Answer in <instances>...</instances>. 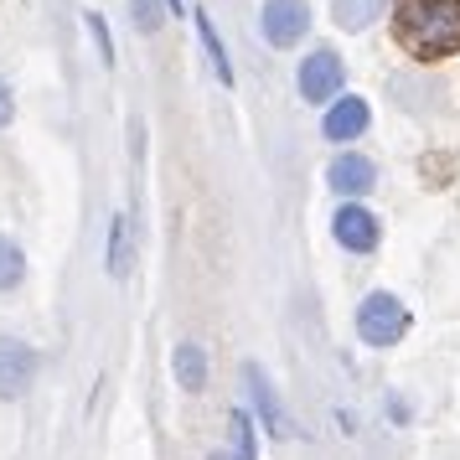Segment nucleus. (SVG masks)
Masks as SVG:
<instances>
[{"instance_id": "f257e3e1", "label": "nucleus", "mask_w": 460, "mask_h": 460, "mask_svg": "<svg viewBox=\"0 0 460 460\" xmlns=\"http://www.w3.org/2000/svg\"><path fill=\"white\" fill-rule=\"evenodd\" d=\"M394 31L414 58H450L460 52V0H398Z\"/></svg>"}, {"instance_id": "f03ea898", "label": "nucleus", "mask_w": 460, "mask_h": 460, "mask_svg": "<svg viewBox=\"0 0 460 460\" xmlns=\"http://www.w3.org/2000/svg\"><path fill=\"white\" fill-rule=\"evenodd\" d=\"M403 332H409V311L398 305L394 295H367L362 300V311H357V336L367 341V347H394V341H403Z\"/></svg>"}, {"instance_id": "7ed1b4c3", "label": "nucleus", "mask_w": 460, "mask_h": 460, "mask_svg": "<svg viewBox=\"0 0 460 460\" xmlns=\"http://www.w3.org/2000/svg\"><path fill=\"white\" fill-rule=\"evenodd\" d=\"M341 78H347V67H341V58L326 52V47L300 63V93H305L311 104H332L336 88H341Z\"/></svg>"}, {"instance_id": "20e7f679", "label": "nucleus", "mask_w": 460, "mask_h": 460, "mask_svg": "<svg viewBox=\"0 0 460 460\" xmlns=\"http://www.w3.org/2000/svg\"><path fill=\"white\" fill-rule=\"evenodd\" d=\"M305 31H311L305 0H270V5H264V37H270L274 47H295Z\"/></svg>"}, {"instance_id": "39448f33", "label": "nucleus", "mask_w": 460, "mask_h": 460, "mask_svg": "<svg viewBox=\"0 0 460 460\" xmlns=\"http://www.w3.org/2000/svg\"><path fill=\"white\" fill-rule=\"evenodd\" d=\"M31 377H37V352L26 341L0 336V398H22Z\"/></svg>"}, {"instance_id": "423d86ee", "label": "nucleus", "mask_w": 460, "mask_h": 460, "mask_svg": "<svg viewBox=\"0 0 460 460\" xmlns=\"http://www.w3.org/2000/svg\"><path fill=\"white\" fill-rule=\"evenodd\" d=\"M332 233H336V243L341 249H352V253H373L377 249V217L367 208H336L332 217Z\"/></svg>"}, {"instance_id": "0eeeda50", "label": "nucleus", "mask_w": 460, "mask_h": 460, "mask_svg": "<svg viewBox=\"0 0 460 460\" xmlns=\"http://www.w3.org/2000/svg\"><path fill=\"white\" fill-rule=\"evenodd\" d=\"M362 129H367V104L362 99H336L326 109V135L332 140H357Z\"/></svg>"}, {"instance_id": "6e6552de", "label": "nucleus", "mask_w": 460, "mask_h": 460, "mask_svg": "<svg viewBox=\"0 0 460 460\" xmlns=\"http://www.w3.org/2000/svg\"><path fill=\"white\" fill-rule=\"evenodd\" d=\"M373 181H377V171H373V161H362V155H341L332 166V187L341 191V197H362Z\"/></svg>"}, {"instance_id": "1a4fd4ad", "label": "nucleus", "mask_w": 460, "mask_h": 460, "mask_svg": "<svg viewBox=\"0 0 460 460\" xmlns=\"http://www.w3.org/2000/svg\"><path fill=\"white\" fill-rule=\"evenodd\" d=\"M249 388H253V403H259V419L270 424V435H290V424H285V409H279V398H274L270 377L259 373V367H249Z\"/></svg>"}, {"instance_id": "9d476101", "label": "nucleus", "mask_w": 460, "mask_h": 460, "mask_svg": "<svg viewBox=\"0 0 460 460\" xmlns=\"http://www.w3.org/2000/svg\"><path fill=\"white\" fill-rule=\"evenodd\" d=\"M176 377H181L187 394H197V388L208 383V357H202L197 341H181V347H176Z\"/></svg>"}, {"instance_id": "9b49d317", "label": "nucleus", "mask_w": 460, "mask_h": 460, "mask_svg": "<svg viewBox=\"0 0 460 460\" xmlns=\"http://www.w3.org/2000/svg\"><path fill=\"white\" fill-rule=\"evenodd\" d=\"M383 11V0H332V16L347 31H362V26H373V16Z\"/></svg>"}, {"instance_id": "f8f14e48", "label": "nucleus", "mask_w": 460, "mask_h": 460, "mask_svg": "<svg viewBox=\"0 0 460 460\" xmlns=\"http://www.w3.org/2000/svg\"><path fill=\"white\" fill-rule=\"evenodd\" d=\"M129 270V217H114L109 228V274H125Z\"/></svg>"}, {"instance_id": "ddd939ff", "label": "nucleus", "mask_w": 460, "mask_h": 460, "mask_svg": "<svg viewBox=\"0 0 460 460\" xmlns=\"http://www.w3.org/2000/svg\"><path fill=\"white\" fill-rule=\"evenodd\" d=\"M228 435H233V460H259L253 456V424L243 409H233L228 414Z\"/></svg>"}, {"instance_id": "4468645a", "label": "nucleus", "mask_w": 460, "mask_h": 460, "mask_svg": "<svg viewBox=\"0 0 460 460\" xmlns=\"http://www.w3.org/2000/svg\"><path fill=\"white\" fill-rule=\"evenodd\" d=\"M22 274H26L22 249H16L11 238H0V290H16V285H22Z\"/></svg>"}, {"instance_id": "2eb2a0df", "label": "nucleus", "mask_w": 460, "mask_h": 460, "mask_svg": "<svg viewBox=\"0 0 460 460\" xmlns=\"http://www.w3.org/2000/svg\"><path fill=\"white\" fill-rule=\"evenodd\" d=\"M197 31H202V47H208V58H212V67H217V78L223 84H233V67H228V52H223V42H217V31H212V22L197 11Z\"/></svg>"}, {"instance_id": "dca6fc26", "label": "nucleus", "mask_w": 460, "mask_h": 460, "mask_svg": "<svg viewBox=\"0 0 460 460\" xmlns=\"http://www.w3.org/2000/svg\"><path fill=\"white\" fill-rule=\"evenodd\" d=\"M135 26L140 31H155L161 26V0H135Z\"/></svg>"}, {"instance_id": "f3484780", "label": "nucleus", "mask_w": 460, "mask_h": 460, "mask_svg": "<svg viewBox=\"0 0 460 460\" xmlns=\"http://www.w3.org/2000/svg\"><path fill=\"white\" fill-rule=\"evenodd\" d=\"M88 31L99 37V52H104V63H114V42H109V26H104V16H93V11H88Z\"/></svg>"}, {"instance_id": "a211bd4d", "label": "nucleus", "mask_w": 460, "mask_h": 460, "mask_svg": "<svg viewBox=\"0 0 460 460\" xmlns=\"http://www.w3.org/2000/svg\"><path fill=\"white\" fill-rule=\"evenodd\" d=\"M11 114H16V99H11V88L0 84V129L11 125Z\"/></svg>"}, {"instance_id": "6ab92c4d", "label": "nucleus", "mask_w": 460, "mask_h": 460, "mask_svg": "<svg viewBox=\"0 0 460 460\" xmlns=\"http://www.w3.org/2000/svg\"><path fill=\"white\" fill-rule=\"evenodd\" d=\"M212 460H233V456H223V450H212Z\"/></svg>"}, {"instance_id": "aec40b11", "label": "nucleus", "mask_w": 460, "mask_h": 460, "mask_svg": "<svg viewBox=\"0 0 460 460\" xmlns=\"http://www.w3.org/2000/svg\"><path fill=\"white\" fill-rule=\"evenodd\" d=\"M171 11H181V0H171Z\"/></svg>"}]
</instances>
